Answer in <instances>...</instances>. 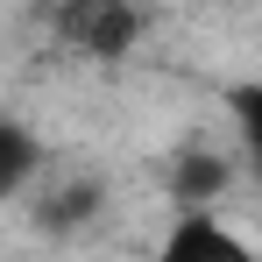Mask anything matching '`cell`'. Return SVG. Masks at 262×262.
Instances as JSON below:
<instances>
[{"label": "cell", "instance_id": "1", "mask_svg": "<svg viewBox=\"0 0 262 262\" xmlns=\"http://www.w3.org/2000/svg\"><path fill=\"white\" fill-rule=\"evenodd\" d=\"M50 29H57V43L71 50V57L121 64V57L142 43V7H135V0H57Z\"/></svg>", "mask_w": 262, "mask_h": 262}, {"label": "cell", "instance_id": "2", "mask_svg": "<svg viewBox=\"0 0 262 262\" xmlns=\"http://www.w3.org/2000/svg\"><path fill=\"white\" fill-rule=\"evenodd\" d=\"M156 262H262L255 241L234 227V220L220 213H177L170 234H163V248H156Z\"/></svg>", "mask_w": 262, "mask_h": 262}, {"label": "cell", "instance_id": "3", "mask_svg": "<svg viewBox=\"0 0 262 262\" xmlns=\"http://www.w3.org/2000/svg\"><path fill=\"white\" fill-rule=\"evenodd\" d=\"M163 184H170L177 213H220V199L234 191V163L220 149H184V156H170Z\"/></svg>", "mask_w": 262, "mask_h": 262}, {"label": "cell", "instance_id": "4", "mask_svg": "<svg viewBox=\"0 0 262 262\" xmlns=\"http://www.w3.org/2000/svg\"><path fill=\"white\" fill-rule=\"evenodd\" d=\"M99 206H106V184L99 177H57L50 199H43V227L50 234H78V227L99 220Z\"/></svg>", "mask_w": 262, "mask_h": 262}, {"label": "cell", "instance_id": "5", "mask_svg": "<svg viewBox=\"0 0 262 262\" xmlns=\"http://www.w3.org/2000/svg\"><path fill=\"white\" fill-rule=\"evenodd\" d=\"M0 177H7V191H29V177H36V142L21 121L0 128Z\"/></svg>", "mask_w": 262, "mask_h": 262}, {"label": "cell", "instance_id": "6", "mask_svg": "<svg viewBox=\"0 0 262 262\" xmlns=\"http://www.w3.org/2000/svg\"><path fill=\"white\" fill-rule=\"evenodd\" d=\"M227 106H234V128H241V149H248V156L262 163V78H255V85H234V99H227Z\"/></svg>", "mask_w": 262, "mask_h": 262}]
</instances>
